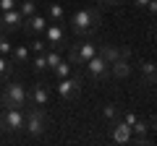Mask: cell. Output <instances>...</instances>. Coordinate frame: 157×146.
Segmentation results:
<instances>
[{
  "instance_id": "cell-1",
  "label": "cell",
  "mask_w": 157,
  "mask_h": 146,
  "mask_svg": "<svg viewBox=\"0 0 157 146\" xmlns=\"http://www.w3.org/2000/svg\"><path fill=\"white\" fill-rule=\"evenodd\" d=\"M68 24H71V29H73L76 37H92V34L100 29V24H102L100 8H78V11L68 18Z\"/></svg>"
},
{
  "instance_id": "cell-2",
  "label": "cell",
  "mask_w": 157,
  "mask_h": 146,
  "mask_svg": "<svg viewBox=\"0 0 157 146\" xmlns=\"http://www.w3.org/2000/svg\"><path fill=\"white\" fill-rule=\"evenodd\" d=\"M0 104L3 107H26V86L21 81H8L6 91L0 94Z\"/></svg>"
},
{
  "instance_id": "cell-3",
  "label": "cell",
  "mask_w": 157,
  "mask_h": 146,
  "mask_svg": "<svg viewBox=\"0 0 157 146\" xmlns=\"http://www.w3.org/2000/svg\"><path fill=\"white\" fill-rule=\"evenodd\" d=\"M94 55H97V45L92 39H84V42H78V45H68V63L71 65H84Z\"/></svg>"
},
{
  "instance_id": "cell-4",
  "label": "cell",
  "mask_w": 157,
  "mask_h": 146,
  "mask_svg": "<svg viewBox=\"0 0 157 146\" xmlns=\"http://www.w3.org/2000/svg\"><path fill=\"white\" fill-rule=\"evenodd\" d=\"M45 123H47V115H45V107H29L24 112V130L32 136H39L45 130Z\"/></svg>"
},
{
  "instance_id": "cell-5",
  "label": "cell",
  "mask_w": 157,
  "mask_h": 146,
  "mask_svg": "<svg viewBox=\"0 0 157 146\" xmlns=\"http://www.w3.org/2000/svg\"><path fill=\"white\" fill-rule=\"evenodd\" d=\"M42 34H45L47 50H66V47H68V42H66V26H63V24L50 21V24H47V29H45Z\"/></svg>"
},
{
  "instance_id": "cell-6",
  "label": "cell",
  "mask_w": 157,
  "mask_h": 146,
  "mask_svg": "<svg viewBox=\"0 0 157 146\" xmlns=\"http://www.w3.org/2000/svg\"><path fill=\"white\" fill-rule=\"evenodd\" d=\"M0 128L8 130V133L24 130V110L21 107H6L0 112Z\"/></svg>"
},
{
  "instance_id": "cell-7",
  "label": "cell",
  "mask_w": 157,
  "mask_h": 146,
  "mask_svg": "<svg viewBox=\"0 0 157 146\" xmlns=\"http://www.w3.org/2000/svg\"><path fill=\"white\" fill-rule=\"evenodd\" d=\"M81 89H84V81L78 78V76H66V78H58V97L66 102H71L73 97L81 94Z\"/></svg>"
},
{
  "instance_id": "cell-8",
  "label": "cell",
  "mask_w": 157,
  "mask_h": 146,
  "mask_svg": "<svg viewBox=\"0 0 157 146\" xmlns=\"http://www.w3.org/2000/svg\"><path fill=\"white\" fill-rule=\"evenodd\" d=\"M84 68H86V73H89L92 81H107L110 78V63H107L105 57H100V55L89 57V60L84 63Z\"/></svg>"
},
{
  "instance_id": "cell-9",
  "label": "cell",
  "mask_w": 157,
  "mask_h": 146,
  "mask_svg": "<svg viewBox=\"0 0 157 146\" xmlns=\"http://www.w3.org/2000/svg\"><path fill=\"white\" fill-rule=\"evenodd\" d=\"M26 102L34 104V107H47V102H50V89H47L45 81H37L32 89H26Z\"/></svg>"
},
{
  "instance_id": "cell-10",
  "label": "cell",
  "mask_w": 157,
  "mask_h": 146,
  "mask_svg": "<svg viewBox=\"0 0 157 146\" xmlns=\"http://www.w3.org/2000/svg\"><path fill=\"white\" fill-rule=\"evenodd\" d=\"M24 24V16L16 11V8H11V11H3L0 13V31L8 34V31H18Z\"/></svg>"
},
{
  "instance_id": "cell-11",
  "label": "cell",
  "mask_w": 157,
  "mask_h": 146,
  "mask_svg": "<svg viewBox=\"0 0 157 146\" xmlns=\"http://www.w3.org/2000/svg\"><path fill=\"white\" fill-rule=\"evenodd\" d=\"M47 24H50V21H47L45 16H39V13H32V16L24 18L21 29H24L26 34H32V37H37V34H42V31L47 29Z\"/></svg>"
},
{
  "instance_id": "cell-12",
  "label": "cell",
  "mask_w": 157,
  "mask_h": 146,
  "mask_svg": "<svg viewBox=\"0 0 157 146\" xmlns=\"http://www.w3.org/2000/svg\"><path fill=\"white\" fill-rule=\"evenodd\" d=\"M110 76H113V78H128V76H131L128 57H118V60H113L110 63Z\"/></svg>"
},
{
  "instance_id": "cell-13",
  "label": "cell",
  "mask_w": 157,
  "mask_h": 146,
  "mask_svg": "<svg viewBox=\"0 0 157 146\" xmlns=\"http://www.w3.org/2000/svg\"><path fill=\"white\" fill-rule=\"evenodd\" d=\"M113 141L115 144H131V125H126L123 120L113 123Z\"/></svg>"
},
{
  "instance_id": "cell-14",
  "label": "cell",
  "mask_w": 157,
  "mask_h": 146,
  "mask_svg": "<svg viewBox=\"0 0 157 146\" xmlns=\"http://www.w3.org/2000/svg\"><path fill=\"white\" fill-rule=\"evenodd\" d=\"M97 55L105 57L107 63H113V60H118V57H121V47H115V45H110V42H105V45H97Z\"/></svg>"
},
{
  "instance_id": "cell-15",
  "label": "cell",
  "mask_w": 157,
  "mask_h": 146,
  "mask_svg": "<svg viewBox=\"0 0 157 146\" xmlns=\"http://www.w3.org/2000/svg\"><path fill=\"white\" fill-rule=\"evenodd\" d=\"M11 57L16 65H26L29 63V45H13V50H11Z\"/></svg>"
},
{
  "instance_id": "cell-16",
  "label": "cell",
  "mask_w": 157,
  "mask_h": 146,
  "mask_svg": "<svg viewBox=\"0 0 157 146\" xmlns=\"http://www.w3.org/2000/svg\"><path fill=\"white\" fill-rule=\"evenodd\" d=\"M139 71H141V78H144V84L152 89V86H155V71H157V68H155V60H144V63L139 65Z\"/></svg>"
},
{
  "instance_id": "cell-17",
  "label": "cell",
  "mask_w": 157,
  "mask_h": 146,
  "mask_svg": "<svg viewBox=\"0 0 157 146\" xmlns=\"http://www.w3.org/2000/svg\"><path fill=\"white\" fill-rule=\"evenodd\" d=\"M13 71H16V63H13L11 57L0 55V81H11Z\"/></svg>"
},
{
  "instance_id": "cell-18",
  "label": "cell",
  "mask_w": 157,
  "mask_h": 146,
  "mask_svg": "<svg viewBox=\"0 0 157 146\" xmlns=\"http://www.w3.org/2000/svg\"><path fill=\"white\" fill-rule=\"evenodd\" d=\"M47 21L66 24V11H63V5H60V3H50V5H47Z\"/></svg>"
},
{
  "instance_id": "cell-19",
  "label": "cell",
  "mask_w": 157,
  "mask_h": 146,
  "mask_svg": "<svg viewBox=\"0 0 157 146\" xmlns=\"http://www.w3.org/2000/svg\"><path fill=\"white\" fill-rule=\"evenodd\" d=\"M102 118H105L110 125L118 123V120H121V107H118V104H105V107H102Z\"/></svg>"
},
{
  "instance_id": "cell-20",
  "label": "cell",
  "mask_w": 157,
  "mask_h": 146,
  "mask_svg": "<svg viewBox=\"0 0 157 146\" xmlns=\"http://www.w3.org/2000/svg\"><path fill=\"white\" fill-rule=\"evenodd\" d=\"M16 11L21 13L24 18L32 16V13H37V0H21V3H16Z\"/></svg>"
},
{
  "instance_id": "cell-21",
  "label": "cell",
  "mask_w": 157,
  "mask_h": 146,
  "mask_svg": "<svg viewBox=\"0 0 157 146\" xmlns=\"http://www.w3.org/2000/svg\"><path fill=\"white\" fill-rule=\"evenodd\" d=\"M50 71L55 73L58 78H66V76H71V73H73V65H71L68 60H60V63H58L55 68H50Z\"/></svg>"
},
{
  "instance_id": "cell-22",
  "label": "cell",
  "mask_w": 157,
  "mask_h": 146,
  "mask_svg": "<svg viewBox=\"0 0 157 146\" xmlns=\"http://www.w3.org/2000/svg\"><path fill=\"white\" fill-rule=\"evenodd\" d=\"M45 60H47V71L55 68L58 63L63 60V57H60V50H45Z\"/></svg>"
},
{
  "instance_id": "cell-23",
  "label": "cell",
  "mask_w": 157,
  "mask_h": 146,
  "mask_svg": "<svg viewBox=\"0 0 157 146\" xmlns=\"http://www.w3.org/2000/svg\"><path fill=\"white\" fill-rule=\"evenodd\" d=\"M47 71V60H45V52H39L34 57V73H45Z\"/></svg>"
},
{
  "instance_id": "cell-24",
  "label": "cell",
  "mask_w": 157,
  "mask_h": 146,
  "mask_svg": "<svg viewBox=\"0 0 157 146\" xmlns=\"http://www.w3.org/2000/svg\"><path fill=\"white\" fill-rule=\"evenodd\" d=\"M11 50H13V45L6 39V34L0 31V55H6V57H8V55H11Z\"/></svg>"
},
{
  "instance_id": "cell-25",
  "label": "cell",
  "mask_w": 157,
  "mask_h": 146,
  "mask_svg": "<svg viewBox=\"0 0 157 146\" xmlns=\"http://www.w3.org/2000/svg\"><path fill=\"white\" fill-rule=\"evenodd\" d=\"M29 50H32L34 55H39V52H45V50H47V45H45V39H34L32 45H29Z\"/></svg>"
},
{
  "instance_id": "cell-26",
  "label": "cell",
  "mask_w": 157,
  "mask_h": 146,
  "mask_svg": "<svg viewBox=\"0 0 157 146\" xmlns=\"http://www.w3.org/2000/svg\"><path fill=\"white\" fill-rule=\"evenodd\" d=\"M11 8H16V0H0V13L11 11Z\"/></svg>"
},
{
  "instance_id": "cell-27",
  "label": "cell",
  "mask_w": 157,
  "mask_h": 146,
  "mask_svg": "<svg viewBox=\"0 0 157 146\" xmlns=\"http://www.w3.org/2000/svg\"><path fill=\"white\" fill-rule=\"evenodd\" d=\"M136 120H139V118H136L134 112H126V115H123V123H126V125H134Z\"/></svg>"
},
{
  "instance_id": "cell-28",
  "label": "cell",
  "mask_w": 157,
  "mask_h": 146,
  "mask_svg": "<svg viewBox=\"0 0 157 146\" xmlns=\"http://www.w3.org/2000/svg\"><path fill=\"white\" fill-rule=\"evenodd\" d=\"M121 3H126V0H105V8H115V5H121Z\"/></svg>"
},
{
  "instance_id": "cell-29",
  "label": "cell",
  "mask_w": 157,
  "mask_h": 146,
  "mask_svg": "<svg viewBox=\"0 0 157 146\" xmlns=\"http://www.w3.org/2000/svg\"><path fill=\"white\" fill-rule=\"evenodd\" d=\"M131 3H134V5H139V8H144L147 3H149V0H131Z\"/></svg>"
},
{
  "instance_id": "cell-30",
  "label": "cell",
  "mask_w": 157,
  "mask_h": 146,
  "mask_svg": "<svg viewBox=\"0 0 157 146\" xmlns=\"http://www.w3.org/2000/svg\"><path fill=\"white\" fill-rule=\"evenodd\" d=\"M92 3H97V8H100V11H105V0H92Z\"/></svg>"
}]
</instances>
